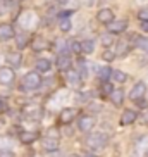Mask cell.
Segmentation results:
<instances>
[{
  "mask_svg": "<svg viewBox=\"0 0 148 157\" xmlns=\"http://www.w3.org/2000/svg\"><path fill=\"white\" fill-rule=\"evenodd\" d=\"M126 28H128V21H126V19H119V21H110V23L107 24V29H109V33H112V35L126 31Z\"/></svg>",
  "mask_w": 148,
  "mask_h": 157,
  "instance_id": "cell-5",
  "label": "cell"
},
{
  "mask_svg": "<svg viewBox=\"0 0 148 157\" xmlns=\"http://www.w3.org/2000/svg\"><path fill=\"white\" fill-rule=\"evenodd\" d=\"M128 52H129V45H128L126 42H120L119 47H117V54H122V56H124V54H128Z\"/></svg>",
  "mask_w": 148,
  "mask_h": 157,
  "instance_id": "cell-26",
  "label": "cell"
},
{
  "mask_svg": "<svg viewBox=\"0 0 148 157\" xmlns=\"http://www.w3.org/2000/svg\"><path fill=\"white\" fill-rule=\"evenodd\" d=\"M57 67H59V71H67L71 69V57L69 54H60L59 59H57Z\"/></svg>",
  "mask_w": 148,
  "mask_h": 157,
  "instance_id": "cell-10",
  "label": "cell"
},
{
  "mask_svg": "<svg viewBox=\"0 0 148 157\" xmlns=\"http://www.w3.org/2000/svg\"><path fill=\"white\" fill-rule=\"evenodd\" d=\"M110 76H112V69L109 67V66H103V67L98 69V78L102 79V81H109Z\"/></svg>",
  "mask_w": 148,
  "mask_h": 157,
  "instance_id": "cell-18",
  "label": "cell"
},
{
  "mask_svg": "<svg viewBox=\"0 0 148 157\" xmlns=\"http://www.w3.org/2000/svg\"><path fill=\"white\" fill-rule=\"evenodd\" d=\"M60 5H62V7H69L71 10H76L78 0H60Z\"/></svg>",
  "mask_w": 148,
  "mask_h": 157,
  "instance_id": "cell-25",
  "label": "cell"
},
{
  "mask_svg": "<svg viewBox=\"0 0 148 157\" xmlns=\"http://www.w3.org/2000/svg\"><path fill=\"white\" fill-rule=\"evenodd\" d=\"M65 81H67V85H71L72 88L81 86V76H79L78 71H72V69L65 71Z\"/></svg>",
  "mask_w": 148,
  "mask_h": 157,
  "instance_id": "cell-6",
  "label": "cell"
},
{
  "mask_svg": "<svg viewBox=\"0 0 148 157\" xmlns=\"http://www.w3.org/2000/svg\"><path fill=\"white\" fill-rule=\"evenodd\" d=\"M146 157H148V148H146Z\"/></svg>",
  "mask_w": 148,
  "mask_h": 157,
  "instance_id": "cell-42",
  "label": "cell"
},
{
  "mask_svg": "<svg viewBox=\"0 0 148 157\" xmlns=\"http://www.w3.org/2000/svg\"><path fill=\"white\" fill-rule=\"evenodd\" d=\"M103 59H105V60H109V62H110V60H114V59H116V54H114V52H112V50H107L105 54H103Z\"/></svg>",
  "mask_w": 148,
  "mask_h": 157,
  "instance_id": "cell-32",
  "label": "cell"
},
{
  "mask_svg": "<svg viewBox=\"0 0 148 157\" xmlns=\"http://www.w3.org/2000/svg\"><path fill=\"white\" fill-rule=\"evenodd\" d=\"M16 45H17V48H24V47L28 45V38L24 36V35H19V36H17V43H16Z\"/></svg>",
  "mask_w": 148,
  "mask_h": 157,
  "instance_id": "cell-27",
  "label": "cell"
},
{
  "mask_svg": "<svg viewBox=\"0 0 148 157\" xmlns=\"http://www.w3.org/2000/svg\"><path fill=\"white\" fill-rule=\"evenodd\" d=\"M46 42L43 40V38H36L35 42H33V50H36V52H42V50H45L46 48Z\"/></svg>",
  "mask_w": 148,
  "mask_h": 157,
  "instance_id": "cell-20",
  "label": "cell"
},
{
  "mask_svg": "<svg viewBox=\"0 0 148 157\" xmlns=\"http://www.w3.org/2000/svg\"><path fill=\"white\" fill-rule=\"evenodd\" d=\"M143 29H146V31H148V24H143Z\"/></svg>",
  "mask_w": 148,
  "mask_h": 157,
  "instance_id": "cell-40",
  "label": "cell"
},
{
  "mask_svg": "<svg viewBox=\"0 0 148 157\" xmlns=\"http://www.w3.org/2000/svg\"><path fill=\"white\" fill-rule=\"evenodd\" d=\"M88 97H90V93H81V95L76 97V102H78V104H83V102L88 100Z\"/></svg>",
  "mask_w": 148,
  "mask_h": 157,
  "instance_id": "cell-31",
  "label": "cell"
},
{
  "mask_svg": "<svg viewBox=\"0 0 148 157\" xmlns=\"http://www.w3.org/2000/svg\"><path fill=\"white\" fill-rule=\"evenodd\" d=\"M42 145L46 152H55L57 148H59V138H50V136H46L42 142Z\"/></svg>",
  "mask_w": 148,
  "mask_h": 157,
  "instance_id": "cell-12",
  "label": "cell"
},
{
  "mask_svg": "<svg viewBox=\"0 0 148 157\" xmlns=\"http://www.w3.org/2000/svg\"><path fill=\"white\" fill-rule=\"evenodd\" d=\"M102 90H103V93H109V95H110L114 88H112V85H110V83H107V81H103V86H102Z\"/></svg>",
  "mask_w": 148,
  "mask_h": 157,
  "instance_id": "cell-33",
  "label": "cell"
},
{
  "mask_svg": "<svg viewBox=\"0 0 148 157\" xmlns=\"http://www.w3.org/2000/svg\"><path fill=\"white\" fill-rule=\"evenodd\" d=\"M84 157H95L93 154H84Z\"/></svg>",
  "mask_w": 148,
  "mask_h": 157,
  "instance_id": "cell-39",
  "label": "cell"
},
{
  "mask_svg": "<svg viewBox=\"0 0 148 157\" xmlns=\"http://www.w3.org/2000/svg\"><path fill=\"white\" fill-rule=\"evenodd\" d=\"M74 10H71V9H67V10H64V12H60L59 14V17L60 19H69L71 17V14H72Z\"/></svg>",
  "mask_w": 148,
  "mask_h": 157,
  "instance_id": "cell-34",
  "label": "cell"
},
{
  "mask_svg": "<svg viewBox=\"0 0 148 157\" xmlns=\"http://www.w3.org/2000/svg\"><path fill=\"white\" fill-rule=\"evenodd\" d=\"M67 157H79V155H76V154H72V155H67Z\"/></svg>",
  "mask_w": 148,
  "mask_h": 157,
  "instance_id": "cell-41",
  "label": "cell"
},
{
  "mask_svg": "<svg viewBox=\"0 0 148 157\" xmlns=\"http://www.w3.org/2000/svg\"><path fill=\"white\" fill-rule=\"evenodd\" d=\"M138 17L139 21H143V23H148V9H141L138 12Z\"/></svg>",
  "mask_w": 148,
  "mask_h": 157,
  "instance_id": "cell-30",
  "label": "cell"
},
{
  "mask_svg": "<svg viewBox=\"0 0 148 157\" xmlns=\"http://www.w3.org/2000/svg\"><path fill=\"white\" fill-rule=\"evenodd\" d=\"M110 100H112L114 105L120 107V105H122V102H124V92H122V90H112Z\"/></svg>",
  "mask_w": 148,
  "mask_h": 157,
  "instance_id": "cell-14",
  "label": "cell"
},
{
  "mask_svg": "<svg viewBox=\"0 0 148 157\" xmlns=\"http://www.w3.org/2000/svg\"><path fill=\"white\" fill-rule=\"evenodd\" d=\"M95 124H97V119H95L93 116H88V114L81 116V117L78 119V129H79V131H83V133L91 131Z\"/></svg>",
  "mask_w": 148,
  "mask_h": 157,
  "instance_id": "cell-3",
  "label": "cell"
},
{
  "mask_svg": "<svg viewBox=\"0 0 148 157\" xmlns=\"http://www.w3.org/2000/svg\"><path fill=\"white\" fill-rule=\"evenodd\" d=\"M71 48H72V52L74 54H81V42H76V40H74V42H71Z\"/></svg>",
  "mask_w": 148,
  "mask_h": 157,
  "instance_id": "cell-29",
  "label": "cell"
},
{
  "mask_svg": "<svg viewBox=\"0 0 148 157\" xmlns=\"http://www.w3.org/2000/svg\"><path fill=\"white\" fill-rule=\"evenodd\" d=\"M60 29H62V31L64 33H69L71 29H72V23H71L69 19H60Z\"/></svg>",
  "mask_w": 148,
  "mask_h": 157,
  "instance_id": "cell-24",
  "label": "cell"
},
{
  "mask_svg": "<svg viewBox=\"0 0 148 157\" xmlns=\"http://www.w3.org/2000/svg\"><path fill=\"white\" fill-rule=\"evenodd\" d=\"M48 136H50V138H59V131H57L55 128H50L48 129Z\"/></svg>",
  "mask_w": 148,
  "mask_h": 157,
  "instance_id": "cell-35",
  "label": "cell"
},
{
  "mask_svg": "<svg viewBox=\"0 0 148 157\" xmlns=\"http://www.w3.org/2000/svg\"><path fill=\"white\" fill-rule=\"evenodd\" d=\"M107 135L105 133H95V135H90L88 140H86V145H88L91 150H100L107 145Z\"/></svg>",
  "mask_w": 148,
  "mask_h": 157,
  "instance_id": "cell-1",
  "label": "cell"
},
{
  "mask_svg": "<svg viewBox=\"0 0 148 157\" xmlns=\"http://www.w3.org/2000/svg\"><path fill=\"white\" fill-rule=\"evenodd\" d=\"M52 64L48 59H40L36 62V71H40V73H46V71H50Z\"/></svg>",
  "mask_w": 148,
  "mask_h": 157,
  "instance_id": "cell-17",
  "label": "cell"
},
{
  "mask_svg": "<svg viewBox=\"0 0 148 157\" xmlns=\"http://www.w3.org/2000/svg\"><path fill=\"white\" fill-rule=\"evenodd\" d=\"M112 78L116 79L117 83H124L126 79H128V74H126L124 71H114L112 69Z\"/></svg>",
  "mask_w": 148,
  "mask_h": 157,
  "instance_id": "cell-21",
  "label": "cell"
},
{
  "mask_svg": "<svg viewBox=\"0 0 148 157\" xmlns=\"http://www.w3.org/2000/svg\"><path fill=\"white\" fill-rule=\"evenodd\" d=\"M74 116H76V109H71V107H67V109H64V111L60 112V123L69 124L71 121L74 119Z\"/></svg>",
  "mask_w": 148,
  "mask_h": 157,
  "instance_id": "cell-13",
  "label": "cell"
},
{
  "mask_svg": "<svg viewBox=\"0 0 148 157\" xmlns=\"http://www.w3.org/2000/svg\"><path fill=\"white\" fill-rule=\"evenodd\" d=\"M134 42H136V45H138L141 50L148 52V38H145V36H134Z\"/></svg>",
  "mask_w": 148,
  "mask_h": 157,
  "instance_id": "cell-22",
  "label": "cell"
},
{
  "mask_svg": "<svg viewBox=\"0 0 148 157\" xmlns=\"http://www.w3.org/2000/svg\"><path fill=\"white\" fill-rule=\"evenodd\" d=\"M97 19L103 24H109L110 21H114V12H112L110 9H102V10H98Z\"/></svg>",
  "mask_w": 148,
  "mask_h": 157,
  "instance_id": "cell-11",
  "label": "cell"
},
{
  "mask_svg": "<svg viewBox=\"0 0 148 157\" xmlns=\"http://www.w3.org/2000/svg\"><path fill=\"white\" fill-rule=\"evenodd\" d=\"M23 85L28 90H36V88H40L42 86V76H40V73H36V71L28 73L23 79Z\"/></svg>",
  "mask_w": 148,
  "mask_h": 157,
  "instance_id": "cell-2",
  "label": "cell"
},
{
  "mask_svg": "<svg viewBox=\"0 0 148 157\" xmlns=\"http://www.w3.org/2000/svg\"><path fill=\"white\" fill-rule=\"evenodd\" d=\"M148 0H136V4H146Z\"/></svg>",
  "mask_w": 148,
  "mask_h": 157,
  "instance_id": "cell-38",
  "label": "cell"
},
{
  "mask_svg": "<svg viewBox=\"0 0 148 157\" xmlns=\"http://www.w3.org/2000/svg\"><path fill=\"white\" fill-rule=\"evenodd\" d=\"M78 73H79V76H81V79L88 76V69H86V64H84V62H79V71Z\"/></svg>",
  "mask_w": 148,
  "mask_h": 157,
  "instance_id": "cell-28",
  "label": "cell"
},
{
  "mask_svg": "<svg viewBox=\"0 0 148 157\" xmlns=\"http://www.w3.org/2000/svg\"><path fill=\"white\" fill-rule=\"evenodd\" d=\"M7 62H9L12 67H19L21 62H23V57H21L19 52H10L9 56H7Z\"/></svg>",
  "mask_w": 148,
  "mask_h": 157,
  "instance_id": "cell-15",
  "label": "cell"
},
{
  "mask_svg": "<svg viewBox=\"0 0 148 157\" xmlns=\"http://www.w3.org/2000/svg\"><path fill=\"white\" fill-rule=\"evenodd\" d=\"M146 143H148V138H146V136H143V138L139 140V145H138V150H143V148H145V145H146Z\"/></svg>",
  "mask_w": 148,
  "mask_h": 157,
  "instance_id": "cell-36",
  "label": "cell"
},
{
  "mask_svg": "<svg viewBox=\"0 0 148 157\" xmlns=\"http://www.w3.org/2000/svg\"><path fill=\"white\" fill-rule=\"evenodd\" d=\"M100 42H102V45L110 47L112 43H114V35H112V33H103L102 36H100Z\"/></svg>",
  "mask_w": 148,
  "mask_h": 157,
  "instance_id": "cell-23",
  "label": "cell"
},
{
  "mask_svg": "<svg viewBox=\"0 0 148 157\" xmlns=\"http://www.w3.org/2000/svg\"><path fill=\"white\" fill-rule=\"evenodd\" d=\"M16 74L12 71V67H0V83L2 85H10L14 81Z\"/></svg>",
  "mask_w": 148,
  "mask_h": 157,
  "instance_id": "cell-7",
  "label": "cell"
},
{
  "mask_svg": "<svg viewBox=\"0 0 148 157\" xmlns=\"http://www.w3.org/2000/svg\"><path fill=\"white\" fill-rule=\"evenodd\" d=\"M136 117H138V112L133 111V109H126L124 112H122V116H120V124L122 126H129L133 124L134 121H136Z\"/></svg>",
  "mask_w": 148,
  "mask_h": 157,
  "instance_id": "cell-8",
  "label": "cell"
},
{
  "mask_svg": "<svg viewBox=\"0 0 148 157\" xmlns=\"http://www.w3.org/2000/svg\"><path fill=\"white\" fill-rule=\"evenodd\" d=\"M4 111H5V102H4V98L0 97V114H2Z\"/></svg>",
  "mask_w": 148,
  "mask_h": 157,
  "instance_id": "cell-37",
  "label": "cell"
},
{
  "mask_svg": "<svg viewBox=\"0 0 148 157\" xmlns=\"http://www.w3.org/2000/svg\"><path fill=\"white\" fill-rule=\"evenodd\" d=\"M145 93H146V85H145V81H138V83L133 86V90H131L129 98L133 102H138L145 97Z\"/></svg>",
  "mask_w": 148,
  "mask_h": 157,
  "instance_id": "cell-4",
  "label": "cell"
},
{
  "mask_svg": "<svg viewBox=\"0 0 148 157\" xmlns=\"http://www.w3.org/2000/svg\"><path fill=\"white\" fill-rule=\"evenodd\" d=\"M36 138H38V135L33 133V131H23V133L19 135V140L23 143H33Z\"/></svg>",
  "mask_w": 148,
  "mask_h": 157,
  "instance_id": "cell-16",
  "label": "cell"
},
{
  "mask_svg": "<svg viewBox=\"0 0 148 157\" xmlns=\"http://www.w3.org/2000/svg\"><path fill=\"white\" fill-rule=\"evenodd\" d=\"M81 50H83L84 54H91V52L95 50V42H93V40H83V42H81Z\"/></svg>",
  "mask_w": 148,
  "mask_h": 157,
  "instance_id": "cell-19",
  "label": "cell"
},
{
  "mask_svg": "<svg viewBox=\"0 0 148 157\" xmlns=\"http://www.w3.org/2000/svg\"><path fill=\"white\" fill-rule=\"evenodd\" d=\"M14 28L10 26V24H0V40H4V42H7V40H10V38H14Z\"/></svg>",
  "mask_w": 148,
  "mask_h": 157,
  "instance_id": "cell-9",
  "label": "cell"
}]
</instances>
